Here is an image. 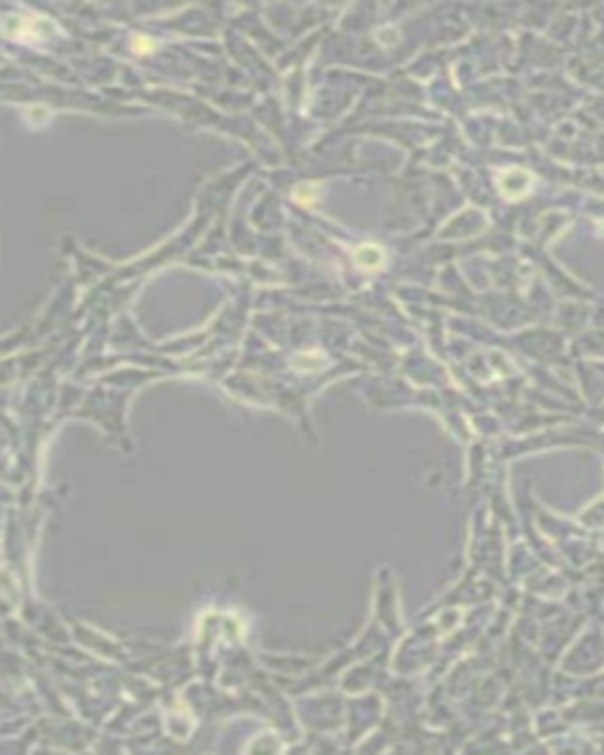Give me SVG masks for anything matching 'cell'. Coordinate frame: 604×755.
Masks as SVG:
<instances>
[{
    "label": "cell",
    "mask_w": 604,
    "mask_h": 755,
    "mask_svg": "<svg viewBox=\"0 0 604 755\" xmlns=\"http://www.w3.org/2000/svg\"><path fill=\"white\" fill-rule=\"evenodd\" d=\"M534 185V175L529 170H517V168H510V170H503L498 175V189L505 199H522L529 194V189Z\"/></svg>",
    "instance_id": "1"
},
{
    "label": "cell",
    "mask_w": 604,
    "mask_h": 755,
    "mask_svg": "<svg viewBox=\"0 0 604 755\" xmlns=\"http://www.w3.org/2000/svg\"><path fill=\"white\" fill-rule=\"evenodd\" d=\"M354 260H357V265L361 269H380L382 262H385V253H382L380 246L366 244V246H359L357 251H354Z\"/></svg>",
    "instance_id": "2"
},
{
    "label": "cell",
    "mask_w": 604,
    "mask_h": 755,
    "mask_svg": "<svg viewBox=\"0 0 604 755\" xmlns=\"http://www.w3.org/2000/svg\"><path fill=\"white\" fill-rule=\"evenodd\" d=\"M295 201H300V204H312V201H317V187L314 185H300L298 189H295Z\"/></svg>",
    "instance_id": "3"
},
{
    "label": "cell",
    "mask_w": 604,
    "mask_h": 755,
    "mask_svg": "<svg viewBox=\"0 0 604 755\" xmlns=\"http://www.w3.org/2000/svg\"><path fill=\"white\" fill-rule=\"evenodd\" d=\"M144 36H137V40H135V50H151V43H149V40H142Z\"/></svg>",
    "instance_id": "4"
}]
</instances>
